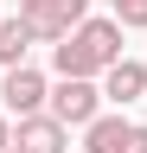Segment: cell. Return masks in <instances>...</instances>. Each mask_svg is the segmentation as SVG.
<instances>
[{"label": "cell", "instance_id": "cell-7", "mask_svg": "<svg viewBox=\"0 0 147 153\" xmlns=\"http://www.w3.org/2000/svg\"><path fill=\"white\" fill-rule=\"evenodd\" d=\"M128 128H134V121H122V115H96V121L83 128V153H122Z\"/></svg>", "mask_w": 147, "mask_h": 153}, {"label": "cell", "instance_id": "cell-4", "mask_svg": "<svg viewBox=\"0 0 147 153\" xmlns=\"http://www.w3.org/2000/svg\"><path fill=\"white\" fill-rule=\"evenodd\" d=\"M0 102H7V115H32L51 102V83L32 64H7V83H0Z\"/></svg>", "mask_w": 147, "mask_h": 153}, {"label": "cell", "instance_id": "cell-2", "mask_svg": "<svg viewBox=\"0 0 147 153\" xmlns=\"http://www.w3.org/2000/svg\"><path fill=\"white\" fill-rule=\"evenodd\" d=\"M45 108L58 121H70V128H90L102 115V89H96V76H58V89H51Z\"/></svg>", "mask_w": 147, "mask_h": 153}, {"label": "cell", "instance_id": "cell-12", "mask_svg": "<svg viewBox=\"0 0 147 153\" xmlns=\"http://www.w3.org/2000/svg\"><path fill=\"white\" fill-rule=\"evenodd\" d=\"M7 153H32V147H19V140H13V147H7Z\"/></svg>", "mask_w": 147, "mask_h": 153}, {"label": "cell", "instance_id": "cell-8", "mask_svg": "<svg viewBox=\"0 0 147 153\" xmlns=\"http://www.w3.org/2000/svg\"><path fill=\"white\" fill-rule=\"evenodd\" d=\"M39 45V32L26 19H0V64H26V51Z\"/></svg>", "mask_w": 147, "mask_h": 153}, {"label": "cell", "instance_id": "cell-9", "mask_svg": "<svg viewBox=\"0 0 147 153\" xmlns=\"http://www.w3.org/2000/svg\"><path fill=\"white\" fill-rule=\"evenodd\" d=\"M109 13H115L128 32H147V0H109Z\"/></svg>", "mask_w": 147, "mask_h": 153}, {"label": "cell", "instance_id": "cell-10", "mask_svg": "<svg viewBox=\"0 0 147 153\" xmlns=\"http://www.w3.org/2000/svg\"><path fill=\"white\" fill-rule=\"evenodd\" d=\"M122 153H147V121H134V128H128V140H122Z\"/></svg>", "mask_w": 147, "mask_h": 153}, {"label": "cell", "instance_id": "cell-6", "mask_svg": "<svg viewBox=\"0 0 147 153\" xmlns=\"http://www.w3.org/2000/svg\"><path fill=\"white\" fill-rule=\"evenodd\" d=\"M134 96H147V64L141 57H115L102 70V102H134Z\"/></svg>", "mask_w": 147, "mask_h": 153}, {"label": "cell", "instance_id": "cell-11", "mask_svg": "<svg viewBox=\"0 0 147 153\" xmlns=\"http://www.w3.org/2000/svg\"><path fill=\"white\" fill-rule=\"evenodd\" d=\"M7 147H13V121L0 115V153H7Z\"/></svg>", "mask_w": 147, "mask_h": 153}, {"label": "cell", "instance_id": "cell-3", "mask_svg": "<svg viewBox=\"0 0 147 153\" xmlns=\"http://www.w3.org/2000/svg\"><path fill=\"white\" fill-rule=\"evenodd\" d=\"M19 19L45 38V45H58L77 19H90V0H19Z\"/></svg>", "mask_w": 147, "mask_h": 153}, {"label": "cell", "instance_id": "cell-5", "mask_svg": "<svg viewBox=\"0 0 147 153\" xmlns=\"http://www.w3.org/2000/svg\"><path fill=\"white\" fill-rule=\"evenodd\" d=\"M13 140L32 147V153H70V121H58L51 108H32V115H19Z\"/></svg>", "mask_w": 147, "mask_h": 153}, {"label": "cell", "instance_id": "cell-1", "mask_svg": "<svg viewBox=\"0 0 147 153\" xmlns=\"http://www.w3.org/2000/svg\"><path fill=\"white\" fill-rule=\"evenodd\" d=\"M122 19L109 13V19H77L58 45H51V70L58 76H102L109 64L122 57Z\"/></svg>", "mask_w": 147, "mask_h": 153}]
</instances>
